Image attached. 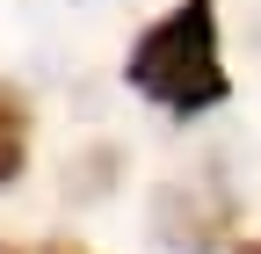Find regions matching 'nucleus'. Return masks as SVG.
I'll return each instance as SVG.
<instances>
[{
	"instance_id": "obj_6",
	"label": "nucleus",
	"mask_w": 261,
	"mask_h": 254,
	"mask_svg": "<svg viewBox=\"0 0 261 254\" xmlns=\"http://www.w3.org/2000/svg\"><path fill=\"white\" fill-rule=\"evenodd\" d=\"M0 254H15V247H0Z\"/></svg>"
},
{
	"instance_id": "obj_2",
	"label": "nucleus",
	"mask_w": 261,
	"mask_h": 254,
	"mask_svg": "<svg viewBox=\"0 0 261 254\" xmlns=\"http://www.w3.org/2000/svg\"><path fill=\"white\" fill-rule=\"evenodd\" d=\"M152 233L167 254H218V233H225V196H203V189H160L152 204Z\"/></svg>"
},
{
	"instance_id": "obj_5",
	"label": "nucleus",
	"mask_w": 261,
	"mask_h": 254,
	"mask_svg": "<svg viewBox=\"0 0 261 254\" xmlns=\"http://www.w3.org/2000/svg\"><path fill=\"white\" fill-rule=\"evenodd\" d=\"M44 254H80V247H44Z\"/></svg>"
},
{
	"instance_id": "obj_4",
	"label": "nucleus",
	"mask_w": 261,
	"mask_h": 254,
	"mask_svg": "<svg viewBox=\"0 0 261 254\" xmlns=\"http://www.w3.org/2000/svg\"><path fill=\"white\" fill-rule=\"evenodd\" d=\"M232 254H261V240H247V247H232Z\"/></svg>"
},
{
	"instance_id": "obj_3",
	"label": "nucleus",
	"mask_w": 261,
	"mask_h": 254,
	"mask_svg": "<svg viewBox=\"0 0 261 254\" xmlns=\"http://www.w3.org/2000/svg\"><path fill=\"white\" fill-rule=\"evenodd\" d=\"M22 167H29V109L15 87H0V189L22 182Z\"/></svg>"
},
{
	"instance_id": "obj_1",
	"label": "nucleus",
	"mask_w": 261,
	"mask_h": 254,
	"mask_svg": "<svg viewBox=\"0 0 261 254\" xmlns=\"http://www.w3.org/2000/svg\"><path fill=\"white\" fill-rule=\"evenodd\" d=\"M123 80L152 94L160 109L196 116L225 102V58H218V0H181L167 8L123 58Z\"/></svg>"
}]
</instances>
